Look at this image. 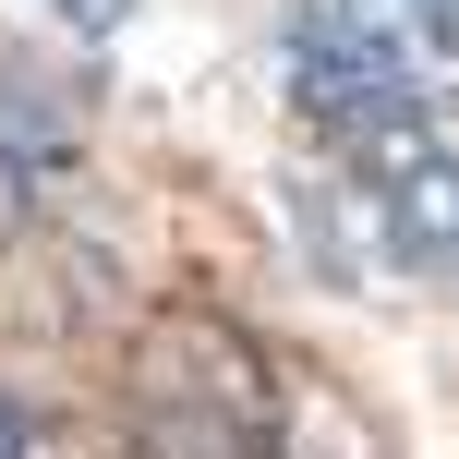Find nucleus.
<instances>
[{"mask_svg":"<svg viewBox=\"0 0 459 459\" xmlns=\"http://www.w3.org/2000/svg\"><path fill=\"white\" fill-rule=\"evenodd\" d=\"M0 459H48V447H37V411H24L13 387H0Z\"/></svg>","mask_w":459,"mask_h":459,"instance_id":"obj_4","label":"nucleus"},{"mask_svg":"<svg viewBox=\"0 0 459 459\" xmlns=\"http://www.w3.org/2000/svg\"><path fill=\"white\" fill-rule=\"evenodd\" d=\"M290 109L315 121L326 145H351V134H375V121L423 109V85H411L399 37L363 13V0H302L290 13Z\"/></svg>","mask_w":459,"mask_h":459,"instance_id":"obj_3","label":"nucleus"},{"mask_svg":"<svg viewBox=\"0 0 459 459\" xmlns=\"http://www.w3.org/2000/svg\"><path fill=\"white\" fill-rule=\"evenodd\" d=\"M121 436L134 459H278V363L218 315V302H158L121 339Z\"/></svg>","mask_w":459,"mask_h":459,"instance_id":"obj_1","label":"nucleus"},{"mask_svg":"<svg viewBox=\"0 0 459 459\" xmlns=\"http://www.w3.org/2000/svg\"><path fill=\"white\" fill-rule=\"evenodd\" d=\"M339 169H351V194H363L375 242L411 278H459V145L436 134V109H399V121H375V134H351Z\"/></svg>","mask_w":459,"mask_h":459,"instance_id":"obj_2","label":"nucleus"},{"mask_svg":"<svg viewBox=\"0 0 459 459\" xmlns=\"http://www.w3.org/2000/svg\"><path fill=\"white\" fill-rule=\"evenodd\" d=\"M411 24H436V37H459V0H411Z\"/></svg>","mask_w":459,"mask_h":459,"instance_id":"obj_6","label":"nucleus"},{"mask_svg":"<svg viewBox=\"0 0 459 459\" xmlns=\"http://www.w3.org/2000/svg\"><path fill=\"white\" fill-rule=\"evenodd\" d=\"M48 13H61V24H85V37H109V24L134 13V0H48Z\"/></svg>","mask_w":459,"mask_h":459,"instance_id":"obj_5","label":"nucleus"}]
</instances>
